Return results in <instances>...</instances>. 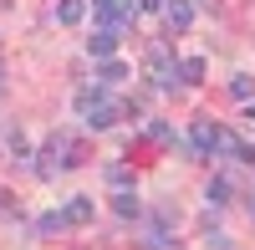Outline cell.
<instances>
[{
	"mask_svg": "<svg viewBox=\"0 0 255 250\" xmlns=\"http://www.w3.org/2000/svg\"><path fill=\"white\" fill-rule=\"evenodd\" d=\"M82 158H87V153H82V143H77L72 133H51V138L31 153V169H36V179H56V174L77 169Z\"/></svg>",
	"mask_w": 255,
	"mask_h": 250,
	"instance_id": "1",
	"label": "cell"
},
{
	"mask_svg": "<svg viewBox=\"0 0 255 250\" xmlns=\"http://www.w3.org/2000/svg\"><path fill=\"white\" fill-rule=\"evenodd\" d=\"M77 113H82V123H87L92 133H108L113 123L123 118V102L102 97V92H77Z\"/></svg>",
	"mask_w": 255,
	"mask_h": 250,
	"instance_id": "2",
	"label": "cell"
},
{
	"mask_svg": "<svg viewBox=\"0 0 255 250\" xmlns=\"http://www.w3.org/2000/svg\"><path fill=\"white\" fill-rule=\"evenodd\" d=\"M143 61H148V77H153L158 87H174V77H179V56H174V46H163V41H153Z\"/></svg>",
	"mask_w": 255,
	"mask_h": 250,
	"instance_id": "3",
	"label": "cell"
},
{
	"mask_svg": "<svg viewBox=\"0 0 255 250\" xmlns=\"http://www.w3.org/2000/svg\"><path fill=\"white\" fill-rule=\"evenodd\" d=\"M168 220H179V210H168V204H163V210H158L153 220H148V230H143V245H153V250L174 245V240H168Z\"/></svg>",
	"mask_w": 255,
	"mask_h": 250,
	"instance_id": "4",
	"label": "cell"
},
{
	"mask_svg": "<svg viewBox=\"0 0 255 250\" xmlns=\"http://www.w3.org/2000/svg\"><path fill=\"white\" fill-rule=\"evenodd\" d=\"M163 20L174 31H189V20H194V5L189 0H163Z\"/></svg>",
	"mask_w": 255,
	"mask_h": 250,
	"instance_id": "5",
	"label": "cell"
},
{
	"mask_svg": "<svg viewBox=\"0 0 255 250\" xmlns=\"http://www.w3.org/2000/svg\"><path fill=\"white\" fill-rule=\"evenodd\" d=\"M61 220H67V225H87L92 220V194H72L67 210H61Z\"/></svg>",
	"mask_w": 255,
	"mask_h": 250,
	"instance_id": "6",
	"label": "cell"
},
{
	"mask_svg": "<svg viewBox=\"0 0 255 250\" xmlns=\"http://www.w3.org/2000/svg\"><path fill=\"white\" fill-rule=\"evenodd\" d=\"M87 51H92L97 61H102V56H113V51H118V31H113V26L92 31V36H87Z\"/></svg>",
	"mask_w": 255,
	"mask_h": 250,
	"instance_id": "7",
	"label": "cell"
},
{
	"mask_svg": "<svg viewBox=\"0 0 255 250\" xmlns=\"http://www.w3.org/2000/svg\"><path fill=\"white\" fill-rule=\"evenodd\" d=\"M87 0H56V26H82Z\"/></svg>",
	"mask_w": 255,
	"mask_h": 250,
	"instance_id": "8",
	"label": "cell"
},
{
	"mask_svg": "<svg viewBox=\"0 0 255 250\" xmlns=\"http://www.w3.org/2000/svg\"><path fill=\"white\" fill-rule=\"evenodd\" d=\"M230 194H235V189H230V179H225V174H215V179H209V189H204V199L215 204V210H225Z\"/></svg>",
	"mask_w": 255,
	"mask_h": 250,
	"instance_id": "9",
	"label": "cell"
},
{
	"mask_svg": "<svg viewBox=\"0 0 255 250\" xmlns=\"http://www.w3.org/2000/svg\"><path fill=\"white\" fill-rule=\"evenodd\" d=\"M113 210H118L123 220H138V215H143V204H138L133 189H118V194H113Z\"/></svg>",
	"mask_w": 255,
	"mask_h": 250,
	"instance_id": "10",
	"label": "cell"
},
{
	"mask_svg": "<svg viewBox=\"0 0 255 250\" xmlns=\"http://www.w3.org/2000/svg\"><path fill=\"white\" fill-rule=\"evenodd\" d=\"M123 77H128V67H123V61L102 56V67H97V87H113V82H123Z\"/></svg>",
	"mask_w": 255,
	"mask_h": 250,
	"instance_id": "11",
	"label": "cell"
},
{
	"mask_svg": "<svg viewBox=\"0 0 255 250\" xmlns=\"http://www.w3.org/2000/svg\"><path fill=\"white\" fill-rule=\"evenodd\" d=\"M5 153H10L15 163H26V158H31V143H26V133H20V128L5 133Z\"/></svg>",
	"mask_w": 255,
	"mask_h": 250,
	"instance_id": "12",
	"label": "cell"
},
{
	"mask_svg": "<svg viewBox=\"0 0 255 250\" xmlns=\"http://www.w3.org/2000/svg\"><path fill=\"white\" fill-rule=\"evenodd\" d=\"M108 189L118 194V189H133V169L128 163H108Z\"/></svg>",
	"mask_w": 255,
	"mask_h": 250,
	"instance_id": "13",
	"label": "cell"
},
{
	"mask_svg": "<svg viewBox=\"0 0 255 250\" xmlns=\"http://www.w3.org/2000/svg\"><path fill=\"white\" fill-rule=\"evenodd\" d=\"M179 77L184 82H204V56H184L179 61Z\"/></svg>",
	"mask_w": 255,
	"mask_h": 250,
	"instance_id": "14",
	"label": "cell"
},
{
	"mask_svg": "<svg viewBox=\"0 0 255 250\" xmlns=\"http://www.w3.org/2000/svg\"><path fill=\"white\" fill-rule=\"evenodd\" d=\"M36 230L41 235H56V230H67V220H61V210H46V215L36 220Z\"/></svg>",
	"mask_w": 255,
	"mask_h": 250,
	"instance_id": "15",
	"label": "cell"
},
{
	"mask_svg": "<svg viewBox=\"0 0 255 250\" xmlns=\"http://www.w3.org/2000/svg\"><path fill=\"white\" fill-rule=\"evenodd\" d=\"M148 138H153V143H179V138H174V128H168V123H148Z\"/></svg>",
	"mask_w": 255,
	"mask_h": 250,
	"instance_id": "16",
	"label": "cell"
},
{
	"mask_svg": "<svg viewBox=\"0 0 255 250\" xmlns=\"http://www.w3.org/2000/svg\"><path fill=\"white\" fill-rule=\"evenodd\" d=\"M230 92H235V97H250V92H255V77H245V72L230 77Z\"/></svg>",
	"mask_w": 255,
	"mask_h": 250,
	"instance_id": "17",
	"label": "cell"
},
{
	"mask_svg": "<svg viewBox=\"0 0 255 250\" xmlns=\"http://www.w3.org/2000/svg\"><path fill=\"white\" fill-rule=\"evenodd\" d=\"M235 158H240V163H255V148H250V143H240V138H235Z\"/></svg>",
	"mask_w": 255,
	"mask_h": 250,
	"instance_id": "18",
	"label": "cell"
},
{
	"mask_svg": "<svg viewBox=\"0 0 255 250\" xmlns=\"http://www.w3.org/2000/svg\"><path fill=\"white\" fill-rule=\"evenodd\" d=\"M138 5V15H153V10H163V0H133Z\"/></svg>",
	"mask_w": 255,
	"mask_h": 250,
	"instance_id": "19",
	"label": "cell"
},
{
	"mask_svg": "<svg viewBox=\"0 0 255 250\" xmlns=\"http://www.w3.org/2000/svg\"><path fill=\"white\" fill-rule=\"evenodd\" d=\"M245 118H250V123H255V102H250V108H245Z\"/></svg>",
	"mask_w": 255,
	"mask_h": 250,
	"instance_id": "20",
	"label": "cell"
},
{
	"mask_svg": "<svg viewBox=\"0 0 255 250\" xmlns=\"http://www.w3.org/2000/svg\"><path fill=\"white\" fill-rule=\"evenodd\" d=\"M250 215H255V189H250Z\"/></svg>",
	"mask_w": 255,
	"mask_h": 250,
	"instance_id": "21",
	"label": "cell"
},
{
	"mask_svg": "<svg viewBox=\"0 0 255 250\" xmlns=\"http://www.w3.org/2000/svg\"><path fill=\"white\" fill-rule=\"evenodd\" d=\"M0 92H5V72H0Z\"/></svg>",
	"mask_w": 255,
	"mask_h": 250,
	"instance_id": "22",
	"label": "cell"
}]
</instances>
